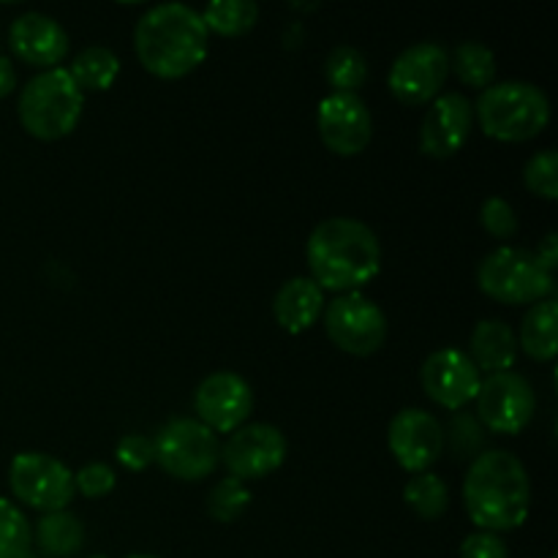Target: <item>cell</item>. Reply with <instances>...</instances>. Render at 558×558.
<instances>
[{"label": "cell", "mask_w": 558, "mask_h": 558, "mask_svg": "<svg viewBox=\"0 0 558 558\" xmlns=\"http://www.w3.org/2000/svg\"><path fill=\"white\" fill-rule=\"evenodd\" d=\"M9 47L25 63L38 69H58L69 54V33L54 16L27 11L11 22Z\"/></svg>", "instance_id": "18"}, {"label": "cell", "mask_w": 558, "mask_h": 558, "mask_svg": "<svg viewBox=\"0 0 558 558\" xmlns=\"http://www.w3.org/2000/svg\"><path fill=\"white\" fill-rule=\"evenodd\" d=\"M477 420L494 434H521L537 412V396L532 381L518 371H499L480 381Z\"/></svg>", "instance_id": "10"}, {"label": "cell", "mask_w": 558, "mask_h": 558, "mask_svg": "<svg viewBox=\"0 0 558 558\" xmlns=\"http://www.w3.org/2000/svg\"><path fill=\"white\" fill-rule=\"evenodd\" d=\"M118 461L129 466L131 472H142L153 463V439L142 434H129L118 441Z\"/></svg>", "instance_id": "35"}, {"label": "cell", "mask_w": 558, "mask_h": 558, "mask_svg": "<svg viewBox=\"0 0 558 558\" xmlns=\"http://www.w3.org/2000/svg\"><path fill=\"white\" fill-rule=\"evenodd\" d=\"M71 80L80 85V90H107L120 74V58L104 44H87L80 49L69 65Z\"/></svg>", "instance_id": "22"}, {"label": "cell", "mask_w": 558, "mask_h": 558, "mask_svg": "<svg viewBox=\"0 0 558 558\" xmlns=\"http://www.w3.org/2000/svg\"><path fill=\"white\" fill-rule=\"evenodd\" d=\"M463 505L480 532L521 529L532 507V483L521 458L510 450H485L463 480Z\"/></svg>", "instance_id": "2"}, {"label": "cell", "mask_w": 558, "mask_h": 558, "mask_svg": "<svg viewBox=\"0 0 558 558\" xmlns=\"http://www.w3.org/2000/svg\"><path fill=\"white\" fill-rule=\"evenodd\" d=\"M311 278L330 292H360L381 270V245L360 218L332 216L316 223L305 243Z\"/></svg>", "instance_id": "1"}, {"label": "cell", "mask_w": 558, "mask_h": 558, "mask_svg": "<svg viewBox=\"0 0 558 558\" xmlns=\"http://www.w3.org/2000/svg\"><path fill=\"white\" fill-rule=\"evenodd\" d=\"M85 107V93L71 80L69 69H44L27 80L16 98V112L25 131L36 140H60L76 129Z\"/></svg>", "instance_id": "5"}, {"label": "cell", "mask_w": 558, "mask_h": 558, "mask_svg": "<svg viewBox=\"0 0 558 558\" xmlns=\"http://www.w3.org/2000/svg\"><path fill=\"white\" fill-rule=\"evenodd\" d=\"M325 76L332 93H357V87L368 80V60L352 44H338L325 58Z\"/></svg>", "instance_id": "26"}, {"label": "cell", "mask_w": 558, "mask_h": 558, "mask_svg": "<svg viewBox=\"0 0 558 558\" xmlns=\"http://www.w3.org/2000/svg\"><path fill=\"white\" fill-rule=\"evenodd\" d=\"M207 33L216 31L221 36H243L259 20V5L254 0H210L199 11Z\"/></svg>", "instance_id": "25"}, {"label": "cell", "mask_w": 558, "mask_h": 558, "mask_svg": "<svg viewBox=\"0 0 558 558\" xmlns=\"http://www.w3.org/2000/svg\"><path fill=\"white\" fill-rule=\"evenodd\" d=\"M472 107L485 134L499 142L534 140L550 120V101L543 87L523 80L494 82Z\"/></svg>", "instance_id": "4"}, {"label": "cell", "mask_w": 558, "mask_h": 558, "mask_svg": "<svg viewBox=\"0 0 558 558\" xmlns=\"http://www.w3.org/2000/svg\"><path fill=\"white\" fill-rule=\"evenodd\" d=\"M322 311H325V292H322L314 278H289L272 298L276 322L292 336L311 330L319 322Z\"/></svg>", "instance_id": "19"}, {"label": "cell", "mask_w": 558, "mask_h": 558, "mask_svg": "<svg viewBox=\"0 0 558 558\" xmlns=\"http://www.w3.org/2000/svg\"><path fill=\"white\" fill-rule=\"evenodd\" d=\"M387 445L398 466L412 474H423L434 466L447 447V430L430 412L417 407L401 409L390 420Z\"/></svg>", "instance_id": "12"}, {"label": "cell", "mask_w": 558, "mask_h": 558, "mask_svg": "<svg viewBox=\"0 0 558 558\" xmlns=\"http://www.w3.org/2000/svg\"><path fill=\"white\" fill-rule=\"evenodd\" d=\"M477 283L488 298L505 305L539 303L556 294V276L539 265L534 251L501 245L483 256L477 267Z\"/></svg>", "instance_id": "6"}, {"label": "cell", "mask_w": 558, "mask_h": 558, "mask_svg": "<svg viewBox=\"0 0 558 558\" xmlns=\"http://www.w3.org/2000/svg\"><path fill=\"white\" fill-rule=\"evenodd\" d=\"M287 458V436L270 423L240 425L221 445V463L229 477L259 480L276 472Z\"/></svg>", "instance_id": "13"}, {"label": "cell", "mask_w": 558, "mask_h": 558, "mask_svg": "<svg viewBox=\"0 0 558 558\" xmlns=\"http://www.w3.org/2000/svg\"><path fill=\"white\" fill-rule=\"evenodd\" d=\"M207 36L199 11L185 3H158L136 20L134 47L150 74L178 80L205 60Z\"/></svg>", "instance_id": "3"}, {"label": "cell", "mask_w": 558, "mask_h": 558, "mask_svg": "<svg viewBox=\"0 0 558 558\" xmlns=\"http://www.w3.org/2000/svg\"><path fill=\"white\" fill-rule=\"evenodd\" d=\"M450 69L456 71L463 85L485 90L488 85H494L496 54L483 41H461L450 52Z\"/></svg>", "instance_id": "24"}, {"label": "cell", "mask_w": 558, "mask_h": 558, "mask_svg": "<svg viewBox=\"0 0 558 558\" xmlns=\"http://www.w3.org/2000/svg\"><path fill=\"white\" fill-rule=\"evenodd\" d=\"M474 107L466 93H439L420 125V150L430 158H450L472 134Z\"/></svg>", "instance_id": "17"}, {"label": "cell", "mask_w": 558, "mask_h": 558, "mask_svg": "<svg viewBox=\"0 0 558 558\" xmlns=\"http://www.w3.org/2000/svg\"><path fill=\"white\" fill-rule=\"evenodd\" d=\"M558 300L545 298L534 303L521 319L518 349L532 360H554L558 354Z\"/></svg>", "instance_id": "21"}, {"label": "cell", "mask_w": 558, "mask_h": 558, "mask_svg": "<svg viewBox=\"0 0 558 558\" xmlns=\"http://www.w3.org/2000/svg\"><path fill=\"white\" fill-rule=\"evenodd\" d=\"M16 87V71L5 54H0V98H5L9 93H14Z\"/></svg>", "instance_id": "37"}, {"label": "cell", "mask_w": 558, "mask_h": 558, "mask_svg": "<svg viewBox=\"0 0 558 558\" xmlns=\"http://www.w3.org/2000/svg\"><path fill=\"white\" fill-rule=\"evenodd\" d=\"M469 357L477 371L499 374L512 371L518 360V336L515 327L505 319H480L469 336Z\"/></svg>", "instance_id": "20"}, {"label": "cell", "mask_w": 558, "mask_h": 558, "mask_svg": "<svg viewBox=\"0 0 558 558\" xmlns=\"http://www.w3.org/2000/svg\"><path fill=\"white\" fill-rule=\"evenodd\" d=\"M194 409L199 414L196 420L213 434H232L254 412V390L234 371H216L196 385Z\"/></svg>", "instance_id": "14"}, {"label": "cell", "mask_w": 558, "mask_h": 558, "mask_svg": "<svg viewBox=\"0 0 558 558\" xmlns=\"http://www.w3.org/2000/svg\"><path fill=\"white\" fill-rule=\"evenodd\" d=\"M539 259V265L545 267L548 272H556V265H558V234L556 232H548L543 238V243L537 245V254H534Z\"/></svg>", "instance_id": "36"}, {"label": "cell", "mask_w": 558, "mask_h": 558, "mask_svg": "<svg viewBox=\"0 0 558 558\" xmlns=\"http://www.w3.org/2000/svg\"><path fill=\"white\" fill-rule=\"evenodd\" d=\"M129 558H158V556H147V554H134V556H129Z\"/></svg>", "instance_id": "38"}, {"label": "cell", "mask_w": 558, "mask_h": 558, "mask_svg": "<svg viewBox=\"0 0 558 558\" xmlns=\"http://www.w3.org/2000/svg\"><path fill=\"white\" fill-rule=\"evenodd\" d=\"M153 461L174 480H205L221 463V441L196 417H174L153 439Z\"/></svg>", "instance_id": "7"}, {"label": "cell", "mask_w": 558, "mask_h": 558, "mask_svg": "<svg viewBox=\"0 0 558 558\" xmlns=\"http://www.w3.org/2000/svg\"><path fill=\"white\" fill-rule=\"evenodd\" d=\"M9 485L33 510L60 512L74 501V472L47 452H16L9 466Z\"/></svg>", "instance_id": "8"}, {"label": "cell", "mask_w": 558, "mask_h": 558, "mask_svg": "<svg viewBox=\"0 0 558 558\" xmlns=\"http://www.w3.org/2000/svg\"><path fill=\"white\" fill-rule=\"evenodd\" d=\"M325 330L341 352L368 357L379 352L387 338V316L363 292H347L325 303Z\"/></svg>", "instance_id": "9"}, {"label": "cell", "mask_w": 558, "mask_h": 558, "mask_svg": "<svg viewBox=\"0 0 558 558\" xmlns=\"http://www.w3.org/2000/svg\"><path fill=\"white\" fill-rule=\"evenodd\" d=\"M523 183L537 196H545L550 202L558 199V153L554 147H545L529 158L523 167Z\"/></svg>", "instance_id": "30"}, {"label": "cell", "mask_w": 558, "mask_h": 558, "mask_svg": "<svg viewBox=\"0 0 558 558\" xmlns=\"http://www.w3.org/2000/svg\"><path fill=\"white\" fill-rule=\"evenodd\" d=\"M90 558H107V556H90Z\"/></svg>", "instance_id": "39"}, {"label": "cell", "mask_w": 558, "mask_h": 558, "mask_svg": "<svg viewBox=\"0 0 558 558\" xmlns=\"http://www.w3.org/2000/svg\"><path fill=\"white\" fill-rule=\"evenodd\" d=\"M36 543L47 556H74L85 543V529L74 512H47L36 523Z\"/></svg>", "instance_id": "23"}, {"label": "cell", "mask_w": 558, "mask_h": 558, "mask_svg": "<svg viewBox=\"0 0 558 558\" xmlns=\"http://www.w3.org/2000/svg\"><path fill=\"white\" fill-rule=\"evenodd\" d=\"M0 558H33L31 521L9 499H0Z\"/></svg>", "instance_id": "28"}, {"label": "cell", "mask_w": 558, "mask_h": 558, "mask_svg": "<svg viewBox=\"0 0 558 558\" xmlns=\"http://www.w3.org/2000/svg\"><path fill=\"white\" fill-rule=\"evenodd\" d=\"M485 445V428L483 423L477 420V414L466 412V409H461V412L452 414L450 420V450L456 452L458 458H477L480 450H483Z\"/></svg>", "instance_id": "31"}, {"label": "cell", "mask_w": 558, "mask_h": 558, "mask_svg": "<svg viewBox=\"0 0 558 558\" xmlns=\"http://www.w3.org/2000/svg\"><path fill=\"white\" fill-rule=\"evenodd\" d=\"M114 483H118V477H114V469L109 466V463H101V461H90V463H85L80 472H74L76 490H80L82 496H87V499H101V496L112 494Z\"/></svg>", "instance_id": "33"}, {"label": "cell", "mask_w": 558, "mask_h": 558, "mask_svg": "<svg viewBox=\"0 0 558 558\" xmlns=\"http://www.w3.org/2000/svg\"><path fill=\"white\" fill-rule=\"evenodd\" d=\"M458 558H510V548L494 532H474L461 543Z\"/></svg>", "instance_id": "34"}, {"label": "cell", "mask_w": 558, "mask_h": 558, "mask_svg": "<svg viewBox=\"0 0 558 558\" xmlns=\"http://www.w3.org/2000/svg\"><path fill=\"white\" fill-rule=\"evenodd\" d=\"M450 74V49L439 41H417L403 49L390 65L387 87L403 104H428Z\"/></svg>", "instance_id": "11"}, {"label": "cell", "mask_w": 558, "mask_h": 558, "mask_svg": "<svg viewBox=\"0 0 558 558\" xmlns=\"http://www.w3.org/2000/svg\"><path fill=\"white\" fill-rule=\"evenodd\" d=\"M480 221L485 232L499 240H510L518 232V213L505 196H488L480 207Z\"/></svg>", "instance_id": "32"}, {"label": "cell", "mask_w": 558, "mask_h": 558, "mask_svg": "<svg viewBox=\"0 0 558 558\" xmlns=\"http://www.w3.org/2000/svg\"><path fill=\"white\" fill-rule=\"evenodd\" d=\"M420 381L430 401L450 412H461L466 403L477 398L483 374L463 349L445 347L425 357L423 368H420Z\"/></svg>", "instance_id": "15"}, {"label": "cell", "mask_w": 558, "mask_h": 558, "mask_svg": "<svg viewBox=\"0 0 558 558\" xmlns=\"http://www.w3.org/2000/svg\"><path fill=\"white\" fill-rule=\"evenodd\" d=\"M316 125L325 147L336 156H357L374 136V118L357 93H327L316 109Z\"/></svg>", "instance_id": "16"}, {"label": "cell", "mask_w": 558, "mask_h": 558, "mask_svg": "<svg viewBox=\"0 0 558 558\" xmlns=\"http://www.w3.org/2000/svg\"><path fill=\"white\" fill-rule=\"evenodd\" d=\"M403 501L417 512L425 521H436L450 507V490H447L445 480L434 472L414 474L403 488Z\"/></svg>", "instance_id": "27"}, {"label": "cell", "mask_w": 558, "mask_h": 558, "mask_svg": "<svg viewBox=\"0 0 558 558\" xmlns=\"http://www.w3.org/2000/svg\"><path fill=\"white\" fill-rule=\"evenodd\" d=\"M251 490L243 480L223 477L207 494V515L218 523H232L248 510Z\"/></svg>", "instance_id": "29"}]
</instances>
